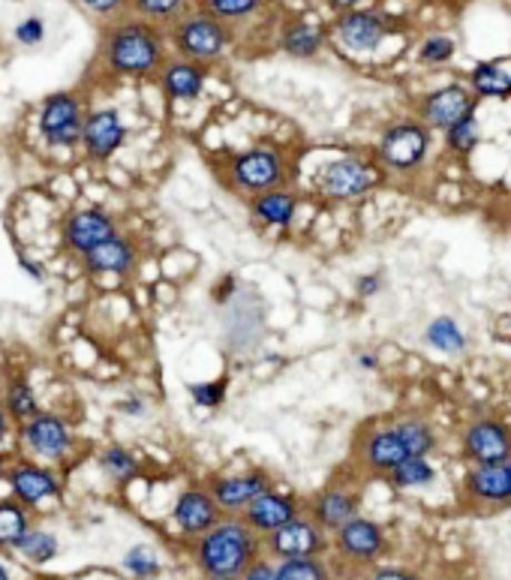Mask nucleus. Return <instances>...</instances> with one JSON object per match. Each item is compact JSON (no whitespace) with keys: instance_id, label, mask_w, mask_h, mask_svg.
Here are the masks:
<instances>
[{"instance_id":"obj_43","label":"nucleus","mask_w":511,"mask_h":580,"mask_svg":"<svg viewBox=\"0 0 511 580\" xmlns=\"http://www.w3.org/2000/svg\"><path fill=\"white\" fill-rule=\"evenodd\" d=\"M382 292V274L379 271H370V274H361L355 280V296L358 298H373Z\"/></svg>"},{"instance_id":"obj_37","label":"nucleus","mask_w":511,"mask_h":580,"mask_svg":"<svg viewBox=\"0 0 511 580\" xmlns=\"http://www.w3.org/2000/svg\"><path fill=\"white\" fill-rule=\"evenodd\" d=\"M454 54H458V42L449 33H430L419 42V61L424 67H445L454 61Z\"/></svg>"},{"instance_id":"obj_42","label":"nucleus","mask_w":511,"mask_h":580,"mask_svg":"<svg viewBox=\"0 0 511 580\" xmlns=\"http://www.w3.org/2000/svg\"><path fill=\"white\" fill-rule=\"evenodd\" d=\"M46 33H49L46 21H42L40 16H28V19H21L19 24H16V31H12V40L19 42L21 49H37V46H42V42H46Z\"/></svg>"},{"instance_id":"obj_12","label":"nucleus","mask_w":511,"mask_h":580,"mask_svg":"<svg viewBox=\"0 0 511 580\" xmlns=\"http://www.w3.org/2000/svg\"><path fill=\"white\" fill-rule=\"evenodd\" d=\"M479 112V100L475 93L467 88V84H442L437 91L424 93L419 100V109H415V118H419L430 133H445L449 127H454L463 118Z\"/></svg>"},{"instance_id":"obj_30","label":"nucleus","mask_w":511,"mask_h":580,"mask_svg":"<svg viewBox=\"0 0 511 580\" xmlns=\"http://www.w3.org/2000/svg\"><path fill=\"white\" fill-rule=\"evenodd\" d=\"M0 403H3V409H7V416H10L16 428L24 424L28 418H33L42 409L40 398H37V391H33L28 379H10L7 388H3V400Z\"/></svg>"},{"instance_id":"obj_6","label":"nucleus","mask_w":511,"mask_h":580,"mask_svg":"<svg viewBox=\"0 0 511 580\" xmlns=\"http://www.w3.org/2000/svg\"><path fill=\"white\" fill-rule=\"evenodd\" d=\"M433 133L419 118H400L391 121L377 142V163L382 172L412 174L428 163Z\"/></svg>"},{"instance_id":"obj_23","label":"nucleus","mask_w":511,"mask_h":580,"mask_svg":"<svg viewBox=\"0 0 511 580\" xmlns=\"http://www.w3.org/2000/svg\"><path fill=\"white\" fill-rule=\"evenodd\" d=\"M463 493L484 509L511 506V481L505 463H472L463 479Z\"/></svg>"},{"instance_id":"obj_39","label":"nucleus","mask_w":511,"mask_h":580,"mask_svg":"<svg viewBox=\"0 0 511 580\" xmlns=\"http://www.w3.org/2000/svg\"><path fill=\"white\" fill-rule=\"evenodd\" d=\"M123 569L130 571L136 580H151L160 574V553L148 544H136L123 553Z\"/></svg>"},{"instance_id":"obj_40","label":"nucleus","mask_w":511,"mask_h":580,"mask_svg":"<svg viewBox=\"0 0 511 580\" xmlns=\"http://www.w3.org/2000/svg\"><path fill=\"white\" fill-rule=\"evenodd\" d=\"M229 394V379H208V382H193L190 386V400L202 409H220Z\"/></svg>"},{"instance_id":"obj_45","label":"nucleus","mask_w":511,"mask_h":580,"mask_svg":"<svg viewBox=\"0 0 511 580\" xmlns=\"http://www.w3.org/2000/svg\"><path fill=\"white\" fill-rule=\"evenodd\" d=\"M241 580H277L274 566L259 557V560H255L253 566H250V569L244 571V574H241Z\"/></svg>"},{"instance_id":"obj_36","label":"nucleus","mask_w":511,"mask_h":580,"mask_svg":"<svg viewBox=\"0 0 511 580\" xmlns=\"http://www.w3.org/2000/svg\"><path fill=\"white\" fill-rule=\"evenodd\" d=\"M445 148H449L454 157H470L481 142V123H479V114H470V118H463L458 121L454 127L445 130Z\"/></svg>"},{"instance_id":"obj_17","label":"nucleus","mask_w":511,"mask_h":580,"mask_svg":"<svg viewBox=\"0 0 511 580\" xmlns=\"http://www.w3.org/2000/svg\"><path fill=\"white\" fill-rule=\"evenodd\" d=\"M127 142V123L118 109H91L84 114L79 148L91 163H109Z\"/></svg>"},{"instance_id":"obj_10","label":"nucleus","mask_w":511,"mask_h":580,"mask_svg":"<svg viewBox=\"0 0 511 580\" xmlns=\"http://www.w3.org/2000/svg\"><path fill=\"white\" fill-rule=\"evenodd\" d=\"M391 33H394V24L389 16L370 7L338 12V19L331 24V37L349 54H373L382 49V42L389 40Z\"/></svg>"},{"instance_id":"obj_4","label":"nucleus","mask_w":511,"mask_h":580,"mask_svg":"<svg viewBox=\"0 0 511 580\" xmlns=\"http://www.w3.org/2000/svg\"><path fill=\"white\" fill-rule=\"evenodd\" d=\"M166 37H169V49L174 51V58L202 63L208 70L214 63L226 61L229 51L236 49L238 42L236 28H229L226 21L208 16L199 7H193L187 16H181L174 24H169Z\"/></svg>"},{"instance_id":"obj_38","label":"nucleus","mask_w":511,"mask_h":580,"mask_svg":"<svg viewBox=\"0 0 511 580\" xmlns=\"http://www.w3.org/2000/svg\"><path fill=\"white\" fill-rule=\"evenodd\" d=\"M277 580H331L328 566L319 557H304V560H280L274 566Z\"/></svg>"},{"instance_id":"obj_49","label":"nucleus","mask_w":511,"mask_h":580,"mask_svg":"<svg viewBox=\"0 0 511 580\" xmlns=\"http://www.w3.org/2000/svg\"><path fill=\"white\" fill-rule=\"evenodd\" d=\"M355 367H361V370H379V356L377 352H358Z\"/></svg>"},{"instance_id":"obj_29","label":"nucleus","mask_w":511,"mask_h":580,"mask_svg":"<svg viewBox=\"0 0 511 580\" xmlns=\"http://www.w3.org/2000/svg\"><path fill=\"white\" fill-rule=\"evenodd\" d=\"M196 7L208 16L226 21L229 28L247 24V21L259 19L265 12L268 0H196Z\"/></svg>"},{"instance_id":"obj_18","label":"nucleus","mask_w":511,"mask_h":580,"mask_svg":"<svg viewBox=\"0 0 511 580\" xmlns=\"http://www.w3.org/2000/svg\"><path fill=\"white\" fill-rule=\"evenodd\" d=\"M208 490H211V497H214L223 514H241L255 497H262L265 490H271V476H268L265 469H247V472H236V476H217V479H211Z\"/></svg>"},{"instance_id":"obj_15","label":"nucleus","mask_w":511,"mask_h":580,"mask_svg":"<svg viewBox=\"0 0 511 580\" xmlns=\"http://www.w3.org/2000/svg\"><path fill=\"white\" fill-rule=\"evenodd\" d=\"M460 448L470 463H505L511 458V428L500 418H475L460 433Z\"/></svg>"},{"instance_id":"obj_3","label":"nucleus","mask_w":511,"mask_h":580,"mask_svg":"<svg viewBox=\"0 0 511 580\" xmlns=\"http://www.w3.org/2000/svg\"><path fill=\"white\" fill-rule=\"evenodd\" d=\"M262 536H255L241 518H220L193 544V560L204 580H241L262 557Z\"/></svg>"},{"instance_id":"obj_14","label":"nucleus","mask_w":511,"mask_h":580,"mask_svg":"<svg viewBox=\"0 0 511 580\" xmlns=\"http://www.w3.org/2000/svg\"><path fill=\"white\" fill-rule=\"evenodd\" d=\"M262 544L277 560H304V557H322L328 548V539L325 530L319 527L317 520L298 514L295 520H289L280 530L265 536Z\"/></svg>"},{"instance_id":"obj_21","label":"nucleus","mask_w":511,"mask_h":580,"mask_svg":"<svg viewBox=\"0 0 511 580\" xmlns=\"http://www.w3.org/2000/svg\"><path fill=\"white\" fill-rule=\"evenodd\" d=\"M301 514V502H298L292 493H280V490H265L262 497H255L244 511H241V520L255 532V536H271L274 530H280L283 523L295 520Z\"/></svg>"},{"instance_id":"obj_22","label":"nucleus","mask_w":511,"mask_h":580,"mask_svg":"<svg viewBox=\"0 0 511 580\" xmlns=\"http://www.w3.org/2000/svg\"><path fill=\"white\" fill-rule=\"evenodd\" d=\"M208 76H211V70L202 63L184 61V58L172 54L163 63V70L157 72V82H160V91L169 102H196L204 93Z\"/></svg>"},{"instance_id":"obj_33","label":"nucleus","mask_w":511,"mask_h":580,"mask_svg":"<svg viewBox=\"0 0 511 580\" xmlns=\"http://www.w3.org/2000/svg\"><path fill=\"white\" fill-rule=\"evenodd\" d=\"M31 527V511L16 499H0V550L16 548Z\"/></svg>"},{"instance_id":"obj_35","label":"nucleus","mask_w":511,"mask_h":580,"mask_svg":"<svg viewBox=\"0 0 511 580\" xmlns=\"http://www.w3.org/2000/svg\"><path fill=\"white\" fill-rule=\"evenodd\" d=\"M58 536L49 530H40V527H31V530L21 536V541L16 544V553H19L21 560H28L31 566H46L58 557Z\"/></svg>"},{"instance_id":"obj_28","label":"nucleus","mask_w":511,"mask_h":580,"mask_svg":"<svg viewBox=\"0 0 511 580\" xmlns=\"http://www.w3.org/2000/svg\"><path fill=\"white\" fill-rule=\"evenodd\" d=\"M424 343H428L433 352H440V356H460V352H467V347H470L463 328H460L458 319H451V316L430 319L428 328H424Z\"/></svg>"},{"instance_id":"obj_32","label":"nucleus","mask_w":511,"mask_h":580,"mask_svg":"<svg viewBox=\"0 0 511 580\" xmlns=\"http://www.w3.org/2000/svg\"><path fill=\"white\" fill-rule=\"evenodd\" d=\"M196 0H130V16L169 28L174 21L193 10Z\"/></svg>"},{"instance_id":"obj_24","label":"nucleus","mask_w":511,"mask_h":580,"mask_svg":"<svg viewBox=\"0 0 511 580\" xmlns=\"http://www.w3.org/2000/svg\"><path fill=\"white\" fill-rule=\"evenodd\" d=\"M298 208H301V196L289 187L280 190H265V193L250 196L247 199V211L259 229H289L295 223Z\"/></svg>"},{"instance_id":"obj_7","label":"nucleus","mask_w":511,"mask_h":580,"mask_svg":"<svg viewBox=\"0 0 511 580\" xmlns=\"http://www.w3.org/2000/svg\"><path fill=\"white\" fill-rule=\"evenodd\" d=\"M379 183H382L379 163L368 157H358V153H343L338 160H328L313 178L317 193L328 202H358L373 193Z\"/></svg>"},{"instance_id":"obj_34","label":"nucleus","mask_w":511,"mask_h":580,"mask_svg":"<svg viewBox=\"0 0 511 580\" xmlns=\"http://www.w3.org/2000/svg\"><path fill=\"white\" fill-rule=\"evenodd\" d=\"M385 479H389L391 488L398 490H421L437 481V467L430 463V458H409L400 467L391 469Z\"/></svg>"},{"instance_id":"obj_5","label":"nucleus","mask_w":511,"mask_h":580,"mask_svg":"<svg viewBox=\"0 0 511 580\" xmlns=\"http://www.w3.org/2000/svg\"><path fill=\"white\" fill-rule=\"evenodd\" d=\"M223 183L236 196H259L265 190H280L292 183V166L287 151L277 144H253L244 151L229 153L223 166Z\"/></svg>"},{"instance_id":"obj_27","label":"nucleus","mask_w":511,"mask_h":580,"mask_svg":"<svg viewBox=\"0 0 511 580\" xmlns=\"http://www.w3.org/2000/svg\"><path fill=\"white\" fill-rule=\"evenodd\" d=\"M470 91L475 93V100H509L511 72L502 63H475L470 72Z\"/></svg>"},{"instance_id":"obj_47","label":"nucleus","mask_w":511,"mask_h":580,"mask_svg":"<svg viewBox=\"0 0 511 580\" xmlns=\"http://www.w3.org/2000/svg\"><path fill=\"white\" fill-rule=\"evenodd\" d=\"M368 580H421V578L409 569H377L370 571Z\"/></svg>"},{"instance_id":"obj_51","label":"nucleus","mask_w":511,"mask_h":580,"mask_svg":"<svg viewBox=\"0 0 511 580\" xmlns=\"http://www.w3.org/2000/svg\"><path fill=\"white\" fill-rule=\"evenodd\" d=\"M328 7L334 12H347V10H355L361 3H368V0H325Z\"/></svg>"},{"instance_id":"obj_44","label":"nucleus","mask_w":511,"mask_h":580,"mask_svg":"<svg viewBox=\"0 0 511 580\" xmlns=\"http://www.w3.org/2000/svg\"><path fill=\"white\" fill-rule=\"evenodd\" d=\"M236 292H238V280L232 274H226L223 280H220V283L214 286V292H211V296H214L217 304H229Z\"/></svg>"},{"instance_id":"obj_53","label":"nucleus","mask_w":511,"mask_h":580,"mask_svg":"<svg viewBox=\"0 0 511 580\" xmlns=\"http://www.w3.org/2000/svg\"><path fill=\"white\" fill-rule=\"evenodd\" d=\"M0 580H12V574L7 571V566H3V562H0Z\"/></svg>"},{"instance_id":"obj_9","label":"nucleus","mask_w":511,"mask_h":580,"mask_svg":"<svg viewBox=\"0 0 511 580\" xmlns=\"http://www.w3.org/2000/svg\"><path fill=\"white\" fill-rule=\"evenodd\" d=\"M88 106L79 91L49 93L37 114V133L51 151H70L82 142V127Z\"/></svg>"},{"instance_id":"obj_46","label":"nucleus","mask_w":511,"mask_h":580,"mask_svg":"<svg viewBox=\"0 0 511 580\" xmlns=\"http://www.w3.org/2000/svg\"><path fill=\"white\" fill-rule=\"evenodd\" d=\"M118 412H123V416L130 418H142L144 412H148V403H144L139 394H130V398H123L121 403H118Z\"/></svg>"},{"instance_id":"obj_16","label":"nucleus","mask_w":511,"mask_h":580,"mask_svg":"<svg viewBox=\"0 0 511 580\" xmlns=\"http://www.w3.org/2000/svg\"><path fill=\"white\" fill-rule=\"evenodd\" d=\"M334 548H338L340 560L352 562V566H373L389 548V539L377 520L355 514L340 530H334Z\"/></svg>"},{"instance_id":"obj_19","label":"nucleus","mask_w":511,"mask_h":580,"mask_svg":"<svg viewBox=\"0 0 511 580\" xmlns=\"http://www.w3.org/2000/svg\"><path fill=\"white\" fill-rule=\"evenodd\" d=\"M220 518H223V511H220V506H217L208 488H187L174 499L172 520L178 532L187 536V539H199Z\"/></svg>"},{"instance_id":"obj_11","label":"nucleus","mask_w":511,"mask_h":580,"mask_svg":"<svg viewBox=\"0 0 511 580\" xmlns=\"http://www.w3.org/2000/svg\"><path fill=\"white\" fill-rule=\"evenodd\" d=\"M3 479L10 484L12 499L21 502L28 511L40 509L42 502H54L63 493V481L58 476V469L31 458L16 460L12 467H7Z\"/></svg>"},{"instance_id":"obj_31","label":"nucleus","mask_w":511,"mask_h":580,"mask_svg":"<svg viewBox=\"0 0 511 580\" xmlns=\"http://www.w3.org/2000/svg\"><path fill=\"white\" fill-rule=\"evenodd\" d=\"M100 469L106 472V479L114 481V484H130V481L139 479V472H142V463L136 458L130 448L123 446H106L100 451Z\"/></svg>"},{"instance_id":"obj_8","label":"nucleus","mask_w":511,"mask_h":580,"mask_svg":"<svg viewBox=\"0 0 511 580\" xmlns=\"http://www.w3.org/2000/svg\"><path fill=\"white\" fill-rule=\"evenodd\" d=\"M16 439H19L21 451L28 458L49 463V467H61L63 460L76 451V442H79L72 433L70 421L61 412H51V409H40L37 416L19 424Z\"/></svg>"},{"instance_id":"obj_54","label":"nucleus","mask_w":511,"mask_h":580,"mask_svg":"<svg viewBox=\"0 0 511 580\" xmlns=\"http://www.w3.org/2000/svg\"><path fill=\"white\" fill-rule=\"evenodd\" d=\"M505 472H509V481H511V458L505 460Z\"/></svg>"},{"instance_id":"obj_20","label":"nucleus","mask_w":511,"mask_h":580,"mask_svg":"<svg viewBox=\"0 0 511 580\" xmlns=\"http://www.w3.org/2000/svg\"><path fill=\"white\" fill-rule=\"evenodd\" d=\"M139 244L130 234L118 232L100 247H93L91 253H84L79 262L88 274L93 277H130L139 268Z\"/></svg>"},{"instance_id":"obj_50","label":"nucleus","mask_w":511,"mask_h":580,"mask_svg":"<svg viewBox=\"0 0 511 580\" xmlns=\"http://www.w3.org/2000/svg\"><path fill=\"white\" fill-rule=\"evenodd\" d=\"M12 428H16V424H12L10 416H7V409H3V403H0V446H3L7 439H10Z\"/></svg>"},{"instance_id":"obj_25","label":"nucleus","mask_w":511,"mask_h":580,"mask_svg":"<svg viewBox=\"0 0 511 580\" xmlns=\"http://www.w3.org/2000/svg\"><path fill=\"white\" fill-rule=\"evenodd\" d=\"M361 509V502H358V493H352L349 488L343 484H331V488L319 490L317 497L310 499V520H317L319 527L325 532H334L340 530L347 520H352Z\"/></svg>"},{"instance_id":"obj_2","label":"nucleus","mask_w":511,"mask_h":580,"mask_svg":"<svg viewBox=\"0 0 511 580\" xmlns=\"http://www.w3.org/2000/svg\"><path fill=\"white\" fill-rule=\"evenodd\" d=\"M440 446V433L421 416H398L385 424H373L358 439V460L361 467L389 476L409 458H430Z\"/></svg>"},{"instance_id":"obj_48","label":"nucleus","mask_w":511,"mask_h":580,"mask_svg":"<svg viewBox=\"0 0 511 580\" xmlns=\"http://www.w3.org/2000/svg\"><path fill=\"white\" fill-rule=\"evenodd\" d=\"M19 268L24 271V274L31 277V280H37V283H46V268L40 266V262H33V259H28V256H19Z\"/></svg>"},{"instance_id":"obj_41","label":"nucleus","mask_w":511,"mask_h":580,"mask_svg":"<svg viewBox=\"0 0 511 580\" xmlns=\"http://www.w3.org/2000/svg\"><path fill=\"white\" fill-rule=\"evenodd\" d=\"M79 10H84L91 19L97 21H114L130 12V0H72Z\"/></svg>"},{"instance_id":"obj_52","label":"nucleus","mask_w":511,"mask_h":580,"mask_svg":"<svg viewBox=\"0 0 511 580\" xmlns=\"http://www.w3.org/2000/svg\"><path fill=\"white\" fill-rule=\"evenodd\" d=\"M7 467H10V463H7V458H3V454H0V479H3V476H7Z\"/></svg>"},{"instance_id":"obj_13","label":"nucleus","mask_w":511,"mask_h":580,"mask_svg":"<svg viewBox=\"0 0 511 580\" xmlns=\"http://www.w3.org/2000/svg\"><path fill=\"white\" fill-rule=\"evenodd\" d=\"M118 232H121L118 220L106 208L91 204V208H79V211H70L63 217L61 244L67 253L82 259L84 253H91L93 247H100L102 241H109Z\"/></svg>"},{"instance_id":"obj_26","label":"nucleus","mask_w":511,"mask_h":580,"mask_svg":"<svg viewBox=\"0 0 511 580\" xmlns=\"http://www.w3.org/2000/svg\"><path fill=\"white\" fill-rule=\"evenodd\" d=\"M328 42V31L319 21L310 19H287L277 31V46L283 54L295 61H313L322 54Z\"/></svg>"},{"instance_id":"obj_1","label":"nucleus","mask_w":511,"mask_h":580,"mask_svg":"<svg viewBox=\"0 0 511 580\" xmlns=\"http://www.w3.org/2000/svg\"><path fill=\"white\" fill-rule=\"evenodd\" d=\"M169 51L172 49L166 28L127 12L121 19L102 24L97 63L109 79L118 82H151L172 58Z\"/></svg>"}]
</instances>
